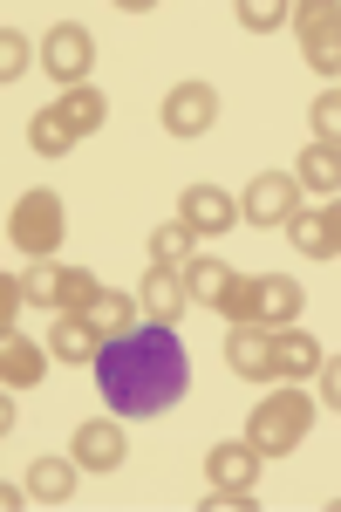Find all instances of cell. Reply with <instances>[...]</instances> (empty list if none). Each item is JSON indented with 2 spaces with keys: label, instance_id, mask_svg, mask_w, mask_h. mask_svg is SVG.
Returning a JSON list of instances; mask_svg holds the SVG:
<instances>
[{
  "label": "cell",
  "instance_id": "1",
  "mask_svg": "<svg viewBox=\"0 0 341 512\" xmlns=\"http://www.w3.org/2000/svg\"><path fill=\"white\" fill-rule=\"evenodd\" d=\"M185 383H191V362L171 321H144L123 342H103V355H96V390L116 417H157L185 396Z\"/></svg>",
  "mask_w": 341,
  "mask_h": 512
},
{
  "label": "cell",
  "instance_id": "2",
  "mask_svg": "<svg viewBox=\"0 0 341 512\" xmlns=\"http://www.w3.org/2000/svg\"><path fill=\"white\" fill-rule=\"evenodd\" d=\"M307 424H314V396L287 383L280 396H266L260 410L246 417V444H253L260 458H287V451L307 437Z\"/></svg>",
  "mask_w": 341,
  "mask_h": 512
},
{
  "label": "cell",
  "instance_id": "3",
  "mask_svg": "<svg viewBox=\"0 0 341 512\" xmlns=\"http://www.w3.org/2000/svg\"><path fill=\"white\" fill-rule=\"evenodd\" d=\"M7 239L21 260H55L62 253V198L55 192H21L7 212Z\"/></svg>",
  "mask_w": 341,
  "mask_h": 512
},
{
  "label": "cell",
  "instance_id": "4",
  "mask_svg": "<svg viewBox=\"0 0 341 512\" xmlns=\"http://www.w3.org/2000/svg\"><path fill=\"white\" fill-rule=\"evenodd\" d=\"M294 41H301L314 76H341V7L335 0H307L294 7Z\"/></svg>",
  "mask_w": 341,
  "mask_h": 512
},
{
  "label": "cell",
  "instance_id": "5",
  "mask_svg": "<svg viewBox=\"0 0 341 512\" xmlns=\"http://www.w3.org/2000/svg\"><path fill=\"white\" fill-rule=\"evenodd\" d=\"M294 212H301V178H287V171H260L239 198V219H253V226H287Z\"/></svg>",
  "mask_w": 341,
  "mask_h": 512
},
{
  "label": "cell",
  "instance_id": "6",
  "mask_svg": "<svg viewBox=\"0 0 341 512\" xmlns=\"http://www.w3.org/2000/svg\"><path fill=\"white\" fill-rule=\"evenodd\" d=\"M212 123H219V89L212 82H178L164 96V130L171 137H205Z\"/></svg>",
  "mask_w": 341,
  "mask_h": 512
},
{
  "label": "cell",
  "instance_id": "7",
  "mask_svg": "<svg viewBox=\"0 0 341 512\" xmlns=\"http://www.w3.org/2000/svg\"><path fill=\"white\" fill-rule=\"evenodd\" d=\"M41 62H48V76L62 82V89H82V76H89V62H96V41L82 35L76 21H62L55 35L41 41Z\"/></svg>",
  "mask_w": 341,
  "mask_h": 512
},
{
  "label": "cell",
  "instance_id": "8",
  "mask_svg": "<svg viewBox=\"0 0 341 512\" xmlns=\"http://www.w3.org/2000/svg\"><path fill=\"white\" fill-rule=\"evenodd\" d=\"M307 308V294H301V280H287V274H253V328H294V315Z\"/></svg>",
  "mask_w": 341,
  "mask_h": 512
},
{
  "label": "cell",
  "instance_id": "9",
  "mask_svg": "<svg viewBox=\"0 0 341 512\" xmlns=\"http://www.w3.org/2000/svg\"><path fill=\"white\" fill-rule=\"evenodd\" d=\"M226 362H232V376H246V383H273V328H232Z\"/></svg>",
  "mask_w": 341,
  "mask_h": 512
},
{
  "label": "cell",
  "instance_id": "10",
  "mask_svg": "<svg viewBox=\"0 0 341 512\" xmlns=\"http://www.w3.org/2000/svg\"><path fill=\"white\" fill-rule=\"evenodd\" d=\"M232 212H239V205H232L219 185H191V192L178 198V219H185L198 239L205 233H232Z\"/></svg>",
  "mask_w": 341,
  "mask_h": 512
},
{
  "label": "cell",
  "instance_id": "11",
  "mask_svg": "<svg viewBox=\"0 0 341 512\" xmlns=\"http://www.w3.org/2000/svg\"><path fill=\"white\" fill-rule=\"evenodd\" d=\"M130 444H123V424H82L76 431V465L82 472H123Z\"/></svg>",
  "mask_w": 341,
  "mask_h": 512
},
{
  "label": "cell",
  "instance_id": "12",
  "mask_svg": "<svg viewBox=\"0 0 341 512\" xmlns=\"http://www.w3.org/2000/svg\"><path fill=\"white\" fill-rule=\"evenodd\" d=\"M321 342L307 335V328H280L273 335V376H287V383H301V376H321Z\"/></svg>",
  "mask_w": 341,
  "mask_h": 512
},
{
  "label": "cell",
  "instance_id": "13",
  "mask_svg": "<svg viewBox=\"0 0 341 512\" xmlns=\"http://www.w3.org/2000/svg\"><path fill=\"white\" fill-rule=\"evenodd\" d=\"M48 355H62V362H96V355H103L96 321L89 315H55V328H48Z\"/></svg>",
  "mask_w": 341,
  "mask_h": 512
},
{
  "label": "cell",
  "instance_id": "14",
  "mask_svg": "<svg viewBox=\"0 0 341 512\" xmlns=\"http://www.w3.org/2000/svg\"><path fill=\"white\" fill-rule=\"evenodd\" d=\"M205 478H212V485H232V492H253V478H260V451H253V444H212Z\"/></svg>",
  "mask_w": 341,
  "mask_h": 512
},
{
  "label": "cell",
  "instance_id": "15",
  "mask_svg": "<svg viewBox=\"0 0 341 512\" xmlns=\"http://www.w3.org/2000/svg\"><path fill=\"white\" fill-rule=\"evenodd\" d=\"M41 355L48 349H35L28 335H7V342H0V383H7V390H35L41 376H48Z\"/></svg>",
  "mask_w": 341,
  "mask_h": 512
},
{
  "label": "cell",
  "instance_id": "16",
  "mask_svg": "<svg viewBox=\"0 0 341 512\" xmlns=\"http://www.w3.org/2000/svg\"><path fill=\"white\" fill-rule=\"evenodd\" d=\"M55 117L69 123V130H76V137H96V130H103V123H110V96H103V89H89V82H82V89H69V96H62V103H55Z\"/></svg>",
  "mask_w": 341,
  "mask_h": 512
},
{
  "label": "cell",
  "instance_id": "17",
  "mask_svg": "<svg viewBox=\"0 0 341 512\" xmlns=\"http://www.w3.org/2000/svg\"><path fill=\"white\" fill-rule=\"evenodd\" d=\"M137 315H144V301H137V294H116V287H103L96 308H89V321H96L103 342H123V335L137 328Z\"/></svg>",
  "mask_w": 341,
  "mask_h": 512
},
{
  "label": "cell",
  "instance_id": "18",
  "mask_svg": "<svg viewBox=\"0 0 341 512\" xmlns=\"http://www.w3.org/2000/svg\"><path fill=\"white\" fill-rule=\"evenodd\" d=\"M144 315H157V321H178L185 315V301H191V287L178 280V267H151V280H144Z\"/></svg>",
  "mask_w": 341,
  "mask_h": 512
},
{
  "label": "cell",
  "instance_id": "19",
  "mask_svg": "<svg viewBox=\"0 0 341 512\" xmlns=\"http://www.w3.org/2000/svg\"><path fill=\"white\" fill-rule=\"evenodd\" d=\"M28 499H41V506L76 499V465H69V458H35V465H28Z\"/></svg>",
  "mask_w": 341,
  "mask_h": 512
},
{
  "label": "cell",
  "instance_id": "20",
  "mask_svg": "<svg viewBox=\"0 0 341 512\" xmlns=\"http://www.w3.org/2000/svg\"><path fill=\"white\" fill-rule=\"evenodd\" d=\"M294 178H301V192L341 198V151H328V144H314V151H301V164H294Z\"/></svg>",
  "mask_w": 341,
  "mask_h": 512
},
{
  "label": "cell",
  "instance_id": "21",
  "mask_svg": "<svg viewBox=\"0 0 341 512\" xmlns=\"http://www.w3.org/2000/svg\"><path fill=\"white\" fill-rule=\"evenodd\" d=\"M287 233H294V246H301L307 260H335V239H328V212H294V219H287Z\"/></svg>",
  "mask_w": 341,
  "mask_h": 512
},
{
  "label": "cell",
  "instance_id": "22",
  "mask_svg": "<svg viewBox=\"0 0 341 512\" xmlns=\"http://www.w3.org/2000/svg\"><path fill=\"white\" fill-rule=\"evenodd\" d=\"M185 287H191V301L219 308V294L232 287V267H226V260H191V267H185Z\"/></svg>",
  "mask_w": 341,
  "mask_h": 512
},
{
  "label": "cell",
  "instance_id": "23",
  "mask_svg": "<svg viewBox=\"0 0 341 512\" xmlns=\"http://www.w3.org/2000/svg\"><path fill=\"white\" fill-rule=\"evenodd\" d=\"M191 246H198V233H191L185 219H171V226H157V233H151V260H157V267H178V260H198Z\"/></svg>",
  "mask_w": 341,
  "mask_h": 512
},
{
  "label": "cell",
  "instance_id": "24",
  "mask_svg": "<svg viewBox=\"0 0 341 512\" xmlns=\"http://www.w3.org/2000/svg\"><path fill=\"white\" fill-rule=\"evenodd\" d=\"M21 294H28V308H55V301H62V267H55V260H28Z\"/></svg>",
  "mask_w": 341,
  "mask_h": 512
},
{
  "label": "cell",
  "instance_id": "25",
  "mask_svg": "<svg viewBox=\"0 0 341 512\" xmlns=\"http://www.w3.org/2000/svg\"><path fill=\"white\" fill-rule=\"evenodd\" d=\"M28 144H35L41 158H69V144H76V130L55 117V110H41L35 123H28Z\"/></svg>",
  "mask_w": 341,
  "mask_h": 512
},
{
  "label": "cell",
  "instance_id": "26",
  "mask_svg": "<svg viewBox=\"0 0 341 512\" xmlns=\"http://www.w3.org/2000/svg\"><path fill=\"white\" fill-rule=\"evenodd\" d=\"M96 294H103L96 274H89V267H69V274H62V301H55V315H89Z\"/></svg>",
  "mask_w": 341,
  "mask_h": 512
},
{
  "label": "cell",
  "instance_id": "27",
  "mask_svg": "<svg viewBox=\"0 0 341 512\" xmlns=\"http://www.w3.org/2000/svg\"><path fill=\"white\" fill-rule=\"evenodd\" d=\"M307 123H314V144H328V151H341V89H335V96H314V110H307Z\"/></svg>",
  "mask_w": 341,
  "mask_h": 512
},
{
  "label": "cell",
  "instance_id": "28",
  "mask_svg": "<svg viewBox=\"0 0 341 512\" xmlns=\"http://www.w3.org/2000/svg\"><path fill=\"white\" fill-rule=\"evenodd\" d=\"M219 315H226L232 328H253V280L246 274H232V287L219 294Z\"/></svg>",
  "mask_w": 341,
  "mask_h": 512
},
{
  "label": "cell",
  "instance_id": "29",
  "mask_svg": "<svg viewBox=\"0 0 341 512\" xmlns=\"http://www.w3.org/2000/svg\"><path fill=\"white\" fill-rule=\"evenodd\" d=\"M21 69H28V35H0V82H21Z\"/></svg>",
  "mask_w": 341,
  "mask_h": 512
},
{
  "label": "cell",
  "instance_id": "30",
  "mask_svg": "<svg viewBox=\"0 0 341 512\" xmlns=\"http://www.w3.org/2000/svg\"><path fill=\"white\" fill-rule=\"evenodd\" d=\"M21 308H28V294H21V280L7 274L0 280V321H7V335H14V315H21Z\"/></svg>",
  "mask_w": 341,
  "mask_h": 512
},
{
  "label": "cell",
  "instance_id": "31",
  "mask_svg": "<svg viewBox=\"0 0 341 512\" xmlns=\"http://www.w3.org/2000/svg\"><path fill=\"white\" fill-rule=\"evenodd\" d=\"M239 21H246V28H260V35H273V28H280L287 14H280V7H260V0H253V7H239Z\"/></svg>",
  "mask_w": 341,
  "mask_h": 512
},
{
  "label": "cell",
  "instance_id": "32",
  "mask_svg": "<svg viewBox=\"0 0 341 512\" xmlns=\"http://www.w3.org/2000/svg\"><path fill=\"white\" fill-rule=\"evenodd\" d=\"M321 403L341 410V355H335V362H321Z\"/></svg>",
  "mask_w": 341,
  "mask_h": 512
},
{
  "label": "cell",
  "instance_id": "33",
  "mask_svg": "<svg viewBox=\"0 0 341 512\" xmlns=\"http://www.w3.org/2000/svg\"><path fill=\"white\" fill-rule=\"evenodd\" d=\"M321 212H328V239H335V260H341V198H328Z\"/></svg>",
  "mask_w": 341,
  "mask_h": 512
}]
</instances>
